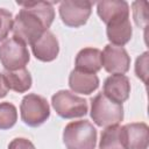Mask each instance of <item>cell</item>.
Instances as JSON below:
<instances>
[{
  "instance_id": "obj_4",
  "label": "cell",
  "mask_w": 149,
  "mask_h": 149,
  "mask_svg": "<svg viewBox=\"0 0 149 149\" xmlns=\"http://www.w3.org/2000/svg\"><path fill=\"white\" fill-rule=\"evenodd\" d=\"M51 105L63 119L81 118L87 114V100L68 90H59L51 97Z\"/></svg>"
},
{
  "instance_id": "obj_20",
  "label": "cell",
  "mask_w": 149,
  "mask_h": 149,
  "mask_svg": "<svg viewBox=\"0 0 149 149\" xmlns=\"http://www.w3.org/2000/svg\"><path fill=\"white\" fill-rule=\"evenodd\" d=\"M14 19L9 10L6 8H0V42L6 41L9 31L13 29Z\"/></svg>"
},
{
  "instance_id": "obj_15",
  "label": "cell",
  "mask_w": 149,
  "mask_h": 149,
  "mask_svg": "<svg viewBox=\"0 0 149 149\" xmlns=\"http://www.w3.org/2000/svg\"><path fill=\"white\" fill-rule=\"evenodd\" d=\"M106 35L108 41L113 45L123 47L125 44H127L133 35V29L129 17L108 23L106 26Z\"/></svg>"
},
{
  "instance_id": "obj_5",
  "label": "cell",
  "mask_w": 149,
  "mask_h": 149,
  "mask_svg": "<svg viewBox=\"0 0 149 149\" xmlns=\"http://www.w3.org/2000/svg\"><path fill=\"white\" fill-rule=\"evenodd\" d=\"M21 120L29 127L42 126L50 116V106L42 95L29 93L24 95L20 105Z\"/></svg>"
},
{
  "instance_id": "obj_9",
  "label": "cell",
  "mask_w": 149,
  "mask_h": 149,
  "mask_svg": "<svg viewBox=\"0 0 149 149\" xmlns=\"http://www.w3.org/2000/svg\"><path fill=\"white\" fill-rule=\"evenodd\" d=\"M102 93L112 101L122 105V102H125L129 98V78L125 74H111L104 81Z\"/></svg>"
},
{
  "instance_id": "obj_16",
  "label": "cell",
  "mask_w": 149,
  "mask_h": 149,
  "mask_svg": "<svg viewBox=\"0 0 149 149\" xmlns=\"http://www.w3.org/2000/svg\"><path fill=\"white\" fill-rule=\"evenodd\" d=\"M2 74L8 90H12L17 93H24L31 87L33 79H31L30 72L26 68L14 70V71L5 70Z\"/></svg>"
},
{
  "instance_id": "obj_19",
  "label": "cell",
  "mask_w": 149,
  "mask_h": 149,
  "mask_svg": "<svg viewBox=\"0 0 149 149\" xmlns=\"http://www.w3.org/2000/svg\"><path fill=\"white\" fill-rule=\"evenodd\" d=\"M133 17L135 24L140 28H147L148 15H147V2L146 1H134L132 3Z\"/></svg>"
},
{
  "instance_id": "obj_6",
  "label": "cell",
  "mask_w": 149,
  "mask_h": 149,
  "mask_svg": "<svg viewBox=\"0 0 149 149\" xmlns=\"http://www.w3.org/2000/svg\"><path fill=\"white\" fill-rule=\"evenodd\" d=\"M30 59L27 44L16 37H10L0 45V63L7 71L26 68Z\"/></svg>"
},
{
  "instance_id": "obj_18",
  "label": "cell",
  "mask_w": 149,
  "mask_h": 149,
  "mask_svg": "<svg viewBox=\"0 0 149 149\" xmlns=\"http://www.w3.org/2000/svg\"><path fill=\"white\" fill-rule=\"evenodd\" d=\"M17 121L16 107L8 101L0 102V129H9Z\"/></svg>"
},
{
  "instance_id": "obj_17",
  "label": "cell",
  "mask_w": 149,
  "mask_h": 149,
  "mask_svg": "<svg viewBox=\"0 0 149 149\" xmlns=\"http://www.w3.org/2000/svg\"><path fill=\"white\" fill-rule=\"evenodd\" d=\"M99 148L100 149H125L122 126L114 125V126L106 127L101 132Z\"/></svg>"
},
{
  "instance_id": "obj_10",
  "label": "cell",
  "mask_w": 149,
  "mask_h": 149,
  "mask_svg": "<svg viewBox=\"0 0 149 149\" xmlns=\"http://www.w3.org/2000/svg\"><path fill=\"white\" fill-rule=\"evenodd\" d=\"M149 128L144 122H132L122 126L125 149H148Z\"/></svg>"
},
{
  "instance_id": "obj_8",
  "label": "cell",
  "mask_w": 149,
  "mask_h": 149,
  "mask_svg": "<svg viewBox=\"0 0 149 149\" xmlns=\"http://www.w3.org/2000/svg\"><path fill=\"white\" fill-rule=\"evenodd\" d=\"M102 66L111 74H125L130 66V56L123 47L105 45L101 51Z\"/></svg>"
},
{
  "instance_id": "obj_7",
  "label": "cell",
  "mask_w": 149,
  "mask_h": 149,
  "mask_svg": "<svg viewBox=\"0 0 149 149\" xmlns=\"http://www.w3.org/2000/svg\"><path fill=\"white\" fill-rule=\"evenodd\" d=\"M92 1L86 0H65L59 2L58 12L62 22L70 28L84 26L92 12Z\"/></svg>"
},
{
  "instance_id": "obj_1",
  "label": "cell",
  "mask_w": 149,
  "mask_h": 149,
  "mask_svg": "<svg viewBox=\"0 0 149 149\" xmlns=\"http://www.w3.org/2000/svg\"><path fill=\"white\" fill-rule=\"evenodd\" d=\"M21 6L13 23L14 37L26 44H33L43 33L49 30L55 19L54 2L49 1H28L17 2Z\"/></svg>"
},
{
  "instance_id": "obj_12",
  "label": "cell",
  "mask_w": 149,
  "mask_h": 149,
  "mask_svg": "<svg viewBox=\"0 0 149 149\" xmlns=\"http://www.w3.org/2000/svg\"><path fill=\"white\" fill-rule=\"evenodd\" d=\"M97 13L107 26L111 22L129 17V5L125 0H104L97 3Z\"/></svg>"
},
{
  "instance_id": "obj_11",
  "label": "cell",
  "mask_w": 149,
  "mask_h": 149,
  "mask_svg": "<svg viewBox=\"0 0 149 149\" xmlns=\"http://www.w3.org/2000/svg\"><path fill=\"white\" fill-rule=\"evenodd\" d=\"M31 51L36 59L41 62H52L59 52V43L54 33L47 30L43 35L30 44Z\"/></svg>"
},
{
  "instance_id": "obj_14",
  "label": "cell",
  "mask_w": 149,
  "mask_h": 149,
  "mask_svg": "<svg viewBox=\"0 0 149 149\" xmlns=\"http://www.w3.org/2000/svg\"><path fill=\"white\" fill-rule=\"evenodd\" d=\"M102 68L101 50L92 47L81 49L74 59V69L88 73H97Z\"/></svg>"
},
{
  "instance_id": "obj_22",
  "label": "cell",
  "mask_w": 149,
  "mask_h": 149,
  "mask_svg": "<svg viewBox=\"0 0 149 149\" xmlns=\"http://www.w3.org/2000/svg\"><path fill=\"white\" fill-rule=\"evenodd\" d=\"M8 149H36L31 141L26 137H15L13 139L9 144Z\"/></svg>"
},
{
  "instance_id": "obj_2",
  "label": "cell",
  "mask_w": 149,
  "mask_h": 149,
  "mask_svg": "<svg viewBox=\"0 0 149 149\" xmlns=\"http://www.w3.org/2000/svg\"><path fill=\"white\" fill-rule=\"evenodd\" d=\"M63 142L66 149H94L97 129L87 120L71 121L63 130Z\"/></svg>"
},
{
  "instance_id": "obj_21",
  "label": "cell",
  "mask_w": 149,
  "mask_h": 149,
  "mask_svg": "<svg viewBox=\"0 0 149 149\" xmlns=\"http://www.w3.org/2000/svg\"><path fill=\"white\" fill-rule=\"evenodd\" d=\"M135 74L144 84L147 83V77H148V51H144L142 55H140L136 58Z\"/></svg>"
},
{
  "instance_id": "obj_23",
  "label": "cell",
  "mask_w": 149,
  "mask_h": 149,
  "mask_svg": "<svg viewBox=\"0 0 149 149\" xmlns=\"http://www.w3.org/2000/svg\"><path fill=\"white\" fill-rule=\"evenodd\" d=\"M8 87L6 85V81H5V78H3V74L0 73V99L6 97L7 93H8Z\"/></svg>"
},
{
  "instance_id": "obj_3",
  "label": "cell",
  "mask_w": 149,
  "mask_h": 149,
  "mask_svg": "<svg viewBox=\"0 0 149 149\" xmlns=\"http://www.w3.org/2000/svg\"><path fill=\"white\" fill-rule=\"evenodd\" d=\"M91 119L99 127L119 125L123 120V107L108 99L102 92L91 99Z\"/></svg>"
},
{
  "instance_id": "obj_13",
  "label": "cell",
  "mask_w": 149,
  "mask_h": 149,
  "mask_svg": "<svg viewBox=\"0 0 149 149\" xmlns=\"http://www.w3.org/2000/svg\"><path fill=\"white\" fill-rule=\"evenodd\" d=\"M69 86L74 93L91 94L99 87V77L95 73L73 69L69 74Z\"/></svg>"
}]
</instances>
